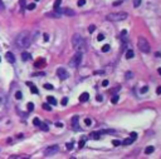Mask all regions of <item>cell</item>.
I'll return each instance as SVG.
<instances>
[{
	"mask_svg": "<svg viewBox=\"0 0 161 159\" xmlns=\"http://www.w3.org/2000/svg\"><path fill=\"white\" fill-rule=\"evenodd\" d=\"M30 41H32V38H30V33L29 31H21L15 38V44L19 48H28L30 45Z\"/></svg>",
	"mask_w": 161,
	"mask_h": 159,
	"instance_id": "6da1fadb",
	"label": "cell"
},
{
	"mask_svg": "<svg viewBox=\"0 0 161 159\" xmlns=\"http://www.w3.org/2000/svg\"><path fill=\"white\" fill-rule=\"evenodd\" d=\"M72 44H73V46L77 49V52H80V53L86 52V49H87L86 40H84V38H83L80 34L73 35V38H72Z\"/></svg>",
	"mask_w": 161,
	"mask_h": 159,
	"instance_id": "7a4b0ae2",
	"label": "cell"
},
{
	"mask_svg": "<svg viewBox=\"0 0 161 159\" xmlns=\"http://www.w3.org/2000/svg\"><path fill=\"white\" fill-rule=\"evenodd\" d=\"M126 18H127L126 13H111V14H108V15L106 16V19L108 21H113V23H116V21H122Z\"/></svg>",
	"mask_w": 161,
	"mask_h": 159,
	"instance_id": "3957f363",
	"label": "cell"
},
{
	"mask_svg": "<svg viewBox=\"0 0 161 159\" xmlns=\"http://www.w3.org/2000/svg\"><path fill=\"white\" fill-rule=\"evenodd\" d=\"M137 46H138V49H140L141 52H143V53H150V50H151V48H150V43L146 40L145 38H138Z\"/></svg>",
	"mask_w": 161,
	"mask_h": 159,
	"instance_id": "277c9868",
	"label": "cell"
},
{
	"mask_svg": "<svg viewBox=\"0 0 161 159\" xmlns=\"http://www.w3.org/2000/svg\"><path fill=\"white\" fill-rule=\"evenodd\" d=\"M80 61H82V53H80V52H77L71 58V60H69V67L77 68L79 64H80Z\"/></svg>",
	"mask_w": 161,
	"mask_h": 159,
	"instance_id": "5b68a950",
	"label": "cell"
},
{
	"mask_svg": "<svg viewBox=\"0 0 161 159\" xmlns=\"http://www.w3.org/2000/svg\"><path fill=\"white\" fill-rule=\"evenodd\" d=\"M58 150H59V147H58V145H52V147H48V148L44 150V155H45V157L54 155L55 153H58Z\"/></svg>",
	"mask_w": 161,
	"mask_h": 159,
	"instance_id": "8992f818",
	"label": "cell"
},
{
	"mask_svg": "<svg viewBox=\"0 0 161 159\" xmlns=\"http://www.w3.org/2000/svg\"><path fill=\"white\" fill-rule=\"evenodd\" d=\"M57 75H58V78H59L61 80H64V79L68 78V71L65 69H63V68H59L57 70Z\"/></svg>",
	"mask_w": 161,
	"mask_h": 159,
	"instance_id": "52a82bcc",
	"label": "cell"
},
{
	"mask_svg": "<svg viewBox=\"0 0 161 159\" xmlns=\"http://www.w3.org/2000/svg\"><path fill=\"white\" fill-rule=\"evenodd\" d=\"M61 13H62V14H65V15H68V16H74V15H76L74 10H72V9H69V8L61 9Z\"/></svg>",
	"mask_w": 161,
	"mask_h": 159,
	"instance_id": "ba28073f",
	"label": "cell"
},
{
	"mask_svg": "<svg viewBox=\"0 0 161 159\" xmlns=\"http://www.w3.org/2000/svg\"><path fill=\"white\" fill-rule=\"evenodd\" d=\"M5 58H6V60H8L10 64H13V63H15V56H14V54L11 53V52H8L5 54Z\"/></svg>",
	"mask_w": 161,
	"mask_h": 159,
	"instance_id": "9c48e42d",
	"label": "cell"
},
{
	"mask_svg": "<svg viewBox=\"0 0 161 159\" xmlns=\"http://www.w3.org/2000/svg\"><path fill=\"white\" fill-rule=\"evenodd\" d=\"M88 99H89V94L87 93V91H84L83 94H80V97H79V102L84 103V102H88Z\"/></svg>",
	"mask_w": 161,
	"mask_h": 159,
	"instance_id": "30bf717a",
	"label": "cell"
},
{
	"mask_svg": "<svg viewBox=\"0 0 161 159\" xmlns=\"http://www.w3.org/2000/svg\"><path fill=\"white\" fill-rule=\"evenodd\" d=\"M45 60L44 59H38V60H36L35 61V67L36 68H43V67H45Z\"/></svg>",
	"mask_w": 161,
	"mask_h": 159,
	"instance_id": "8fae6325",
	"label": "cell"
},
{
	"mask_svg": "<svg viewBox=\"0 0 161 159\" xmlns=\"http://www.w3.org/2000/svg\"><path fill=\"white\" fill-rule=\"evenodd\" d=\"M135 140H136V139H134L132 136H130V138H127V139L123 140V142H122V144H123V145H130V144H132Z\"/></svg>",
	"mask_w": 161,
	"mask_h": 159,
	"instance_id": "7c38bea8",
	"label": "cell"
},
{
	"mask_svg": "<svg viewBox=\"0 0 161 159\" xmlns=\"http://www.w3.org/2000/svg\"><path fill=\"white\" fill-rule=\"evenodd\" d=\"M27 84H28L29 86H30V90H32V93H33V94H38V88H36L35 85H33L30 82H28Z\"/></svg>",
	"mask_w": 161,
	"mask_h": 159,
	"instance_id": "4fadbf2b",
	"label": "cell"
},
{
	"mask_svg": "<svg viewBox=\"0 0 161 159\" xmlns=\"http://www.w3.org/2000/svg\"><path fill=\"white\" fill-rule=\"evenodd\" d=\"M47 100H48V103H49V104H52V105H57V100H55V98H54V97H50V95H49V97L47 98Z\"/></svg>",
	"mask_w": 161,
	"mask_h": 159,
	"instance_id": "5bb4252c",
	"label": "cell"
},
{
	"mask_svg": "<svg viewBox=\"0 0 161 159\" xmlns=\"http://www.w3.org/2000/svg\"><path fill=\"white\" fill-rule=\"evenodd\" d=\"M61 4H62V0H55L54 5H53V9L54 10H58V9H59V6H61Z\"/></svg>",
	"mask_w": 161,
	"mask_h": 159,
	"instance_id": "9a60e30c",
	"label": "cell"
},
{
	"mask_svg": "<svg viewBox=\"0 0 161 159\" xmlns=\"http://www.w3.org/2000/svg\"><path fill=\"white\" fill-rule=\"evenodd\" d=\"M21 59H23L24 61H27V60H29V59H30V54H29V53H23V54H21Z\"/></svg>",
	"mask_w": 161,
	"mask_h": 159,
	"instance_id": "2e32d148",
	"label": "cell"
},
{
	"mask_svg": "<svg viewBox=\"0 0 161 159\" xmlns=\"http://www.w3.org/2000/svg\"><path fill=\"white\" fill-rule=\"evenodd\" d=\"M153 150H155V148H153L152 145H150V147H146L145 153H146V154H151V153H153Z\"/></svg>",
	"mask_w": 161,
	"mask_h": 159,
	"instance_id": "e0dca14e",
	"label": "cell"
},
{
	"mask_svg": "<svg viewBox=\"0 0 161 159\" xmlns=\"http://www.w3.org/2000/svg\"><path fill=\"white\" fill-rule=\"evenodd\" d=\"M135 53L132 52V50H127V53H126V59H131V58H134Z\"/></svg>",
	"mask_w": 161,
	"mask_h": 159,
	"instance_id": "ac0fdd59",
	"label": "cell"
},
{
	"mask_svg": "<svg viewBox=\"0 0 161 159\" xmlns=\"http://www.w3.org/2000/svg\"><path fill=\"white\" fill-rule=\"evenodd\" d=\"M73 127H74L76 129H78V117L76 115V117H73Z\"/></svg>",
	"mask_w": 161,
	"mask_h": 159,
	"instance_id": "d6986e66",
	"label": "cell"
},
{
	"mask_svg": "<svg viewBox=\"0 0 161 159\" xmlns=\"http://www.w3.org/2000/svg\"><path fill=\"white\" fill-rule=\"evenodd\" d=\"M39 127H40V129H42V130H44V132H48V125L45 124V123H40V124H39Z\"/></svg>",
	"mask_w": 161,
	"mask_h": 159,
	"instance_id": "ffe728a7",
	"label": "cell"
},
{
	"mask_svg": "<svg viewBox=\"0 0 161 159\" xmlns=\"http://www.w3.org/2000/svg\"><path fill=\"white\" fill-rule=\"evenodd\" d=\"M86 139H87V136H82V139H80V142H79V148H83V147H84Z\"/></svg>",
	"mask_w": 161,
	"mask_h": 159,
	"instance_id": "44dd1931",
	"label": "cell"
},
{
	"mask_svg": "<svg viewBox=\"0 0 161 159\" xmlns=\"http://www.w3.org/2000/svg\"><path fill=\"white\" fill-rule=\"evenodd\" d=\"M43 109H45V110L50 112V110H52V106H50L49 103H44V104H43Z\"/></svg>",
	"mask_w": 161,
	"mask_h": 159,
	"instance_id": "7402d4cb",
	"label": "cell"
},
{
	"mask_svg": "<svg viewBox=\"0 0 161 159\" xmlns=\"http://www.w3.org/2000/svg\"><path fill=\"white\" fill-rule=\"evenodd\" d=\"M99 136H101V132H94L92 134V138L93 139H99Z\"/></svg>",
	"mask_w": 161,
	"mask_h": 159,
	"instance_id": "603a6c76",
	"label": "cell"
},
{
	"mask_svg": "<svg viewBox=\"0 0 161 159\" xmlns=\"http://www.w3.org/2000/svg\"><path fill=\"white\" fill-rule=\"evenodd\" d=\"M27 108H28V110H29V112H33V109H34V104H33V103H28Z\"/></svg>",
	"mask_w": 161,
	"mask_h": 159,
	"instance_id": "cb8c5ba5",
	"label": "cell"
},
{
	"mask_svg": "<svg viewBox=\"0 0 161 159\" xmlns=\"http://www.w3.org/2000/svg\"><path fill=\"white\" fill-rule=\"evenodd\" d=\"M141 1H142V0H134V6H135V8H138L140 4H141Z\"/></svg>",
	"mask_w": 161,
	"mask_h": 159,
	"instance_id": "d4e9b609",
	"label": "cell"
},
{
	"mask_svg": "<svg viewBox=\"0 0 161 159\" xmlns=\"http://www.w3.org/2000/svg\"><path fill=\"white\" fill-rule=\"evenodd\" d=\"M108 50H109V45H108V44H105L103 46H102V52H105V53H107V52H108Z\"/></svg>",
	"mask_w": 161,
	"mask_h": 159,
	"instance_id": "484cf974",
	"label": "cell"
},
{
	"mask_svg": "<svg viewBox=\"0 0 161 159\" xmlns=\"http://www.w3.org/2000/svg\"><path fill=\"white\" fill-rule=\"evenodd\" d=\"M65 148H67L68 150H72V149H73V142H71V143H67V144H65Z\"/></svg>",
	"mask_w": 161,
	"mask_h": 159,
	"instance_id": "4316f807",
	"label": "cell"
},
{
	"mask_svg": "<svg viewBox=\"0 0 161 159\" xmlns=\"http://www.w3.org/2000/svg\"><path fill=\"white\" fill-rule=\"evenodd\" d=\"M27 9H28V10H34V9H35V4H34V3L29 4V5L27 6Z\"/></svg>",
	"mask_w": 161,
	"mask_h": 159,
	"instance_id": "83f0119b",
	"label": "cell"
},
{
	"mask_svg": "<svg viewBox=\"0 0 161 159\" xmlns=\"http://www.w3.org/2000/svg\"><path fill=\"white\" fill-rule=\"evenodd\" d=\"M33 123H34V125H36V127H39V124H40V120L38 119V118H34V120H33Z\"/></svg>",
	"mask_w": 161,
	"mask_h": 159,
	"instance_id": "f1b7e54d",
	"label": "cell"
},
{
	"mask_svg": "<svg viewBox=\"0 0 161 159\" xmlns=\"http://www.w3.org/2000/svg\"><path fill=\"white\" fill-rule=\"evenodd\" d=\"M118 99H120V98H118V95H115V97L112 98V100H111V102H112L113 104H116L117 102H118Z\"/></svg>",
	"mask_w": 161,
	"mask_h": 159,
	"instance_id": "f546056e",
	"label": "cell"
},
{
	"mask_svg": "<svg viewBox=\"0 0 161 159\" xmlns=\"http://www.w3.org/2000/svg\"><path fill=\"white\" fill-rule=\"evenodd\" d=\"M19 4L21 6V10H24V6H25V0H19Z\"/></svg>",
	"mask_w": 161,
	"mask_h": 159,
	"instance_id": "4dcf8cb0",
	"label": "cell"
},
{
	"mask_svg": "<svg viewBox=\"0 0 161 159\" xmlns=\"http://www.w3.org/2000/svg\"><path fill=\"white\" fill-rule=\"evenodd\" d=\"M5 10V5L3 3V0H0V11H4Z\"/></svg>",
	"mask_w": 161,
	"mask_h": 159,
	"instance_id": "1f68e13d",
	"label": "cell"
},
{
	"mask_svg": "<svg viewBox=\"0 0 161 159\" xmlns=\"http://www.w3.org/2000/svg\"><path fill=\"white\" fill-rule=\"evenodd\" d=\"M44 88L48 89V90H52L53 89V85L52 84H44Z\"/></svg>",
	"mask_w": 161,
	"mask_h": 159,
	"instance_id": "d6a6232c",
	"label": "cell"
},
{
	"mask_svg": "<svg viewBox=\"0 0 161 159\" xmlns=\"http://www.w3.org/2000/svg\"><path fill=\"white\" fill-rule=\"evenodd\" d=\"M84 4H86V0H78V3H77L78 6H83Z\"/></svg>",
	"mask_w": 161,
	"mask_h": 159,
	"instance_id": "836d02e7",
	"label": "cell"
},
{
	"mask_svg": "<svg viewBox=\"0 0 161 159\" xmlns=\"http://www.w3.org/2000/svg\"><path fill=\"white\" fill-rule=\"evenodd\" d=\"M21 97H23V94H21L20 91H17V93H15V98H17V99H21Z\"/></svg>",
	"mask_w": 161,
	"mask_h": 159,
	"instance_id": "e575fe53",
	"label": "cell"
},
{
	"mask_svg": "<svg viewBox=\"0 0 161 159\" xmlns=\"http://www.w3.org/2000/svg\"><path fill=\"white\" fill-rule=\"evenodd\" d=\"M94 29H96V26H94V25H89V26H88V31H89V33H93Z\"/></svg>",
	"mask_w": 161,
	"mask_h": 159,
	"instance_id": "d590c367",
	"label": "cell"
},
{
	"mask_svg": "<svg viewBox=\"0 0 161 159\" xmlns=\"http://www.w3.org/2000/svg\"><path fill=\"white\" fill-rule=\"evenodd\" d=\"M97 39H98V41H102L105 39V35L103 34H98V37H97Z\"/></svg>",
	"mask_w": 161,
	"mask_h": 159,
	"instance_id": "8d00e7d4",
	"label": "cell"
},
{
	"mask_svg": "<svg viewBox=\"0 0 161 159\" xmlns=\"http://www.w3.org/2000/svg\"><path fill=\"white\" fill-rule=\"evenodd\" d=\"M132 76H134V74L131 73V71H127V73H126V79H130V78H132Z\"/></svg>",
	"mask_w": 161,
	"mask_h": 159,
	"instance_id": "74e56055",
	"label": "cell"
},
{
	"mask_svg": "<svg viewBox=\"0 0 161 159\" xmlns=\"http://www.w3.org/2000/svg\"><path fill=\"white\" fill-rule=\"evenodd\" d=\"M67 103H68V98H63L62 99V105H67Z\"/></svg>",
	"mask_w": 161,
	"mask_h": 159,
	"instance_id": "f35d334b",
	"label": "cell"
},
{
	"mask_svg": "<svg viewBox=\"0 0 161 159\" xmlns=\"http://www.w3.org/2000/svg\"><path fill=\"white\" fill-rule=\"evenodd\" d=\"M112 144H113L115 147H118L120 144H121V142H120V140H113V142H112Z\"/></svg>",
	"mask_w": 161,
	"mask_h": 159,
	"instance_id": "ab89813d",
	"label": "cell"
},
{
	"mask_svg": "<svg viewBox=\"0 0 161 159\" xmlns=\"http://www.w3.org/2000/svg\"><path fill=\"white\" fill-rule=\"evenodd\" d=\"M84 121H86V125H91V124H92V120H91L89 118H87Z\"/></svg>",
	"mask_w": 161,
	"mask_h": 159,
	"instance_id": "60d3db41",
	"label": "cell"
},
{
	"mask_svg": "<svg viewBox=\"0 0 161 159\" xmlns=\"http://www.w3.org/2000/svg\"><path fill=\"white\" fill-rule=\"evenodd\" d=\"M149 90V88H147V86H143V88L141 89V94H145L146 91H147Z\"/></svg>",
	"mask_w": 161,
	"mask_h": 159,
	"instance_id": "b9f144b4",
	"label": "cell"
},
{
	"mask_svg": "<svg viewBox=\"0 0 161 159\" xmlns=\"http://www.w3.org/2000/svg\"><path fill=\"white\" fill-rule=\"evenodd\" d=\"M102 85H103V86H108V80H103V82H102Z\"/></svg>",
	"mask_w": 161,
	"mask_h": 159,
	"instance_id": "7bdbcfd3",
	"label": "cell"
},
{
	"mask_svg": "<svg viewBox=\"0 0 161 159\" xmlns=\"http://www.w3.org/2000/svg\"><path fill=\"white\" fill-rule=\"evenodd\" d=\"M43 38H44V41H48V39H49L48 34H44V35H43Z\"/></svg>",
	"mask_w": 161,
	"mask_h": 159,
	"instance_id": "ee69618b",
	"label": "cell"
},
{
	"mask_svg": "<svg viewBox=\"0 0 161 159\" xmlns=\"http://www.w3.org/2000/svg\"><path fill=\"white\" fill-rule=\"evenodd\" d=\"M156 93L159 94V95H161V86H159V88L156 89Z\"/></svg>",
	"mask_w": 161,
	"mask_h": 159,
	"instance_id": "f6af8a7d",
	"label": "cell"
},
{
	"mask_svg": "<svg viewBox=\"0 0 161 159\" xmlns=\"http://www.w3.org/2000/svg\"><path fill=\"white\" fill-rule=\"evenodd\" d=\"M96 99L98 100V102H102V97H101V95H97V97H96Z\"/></svg>",
	"mask_w": 161,
	"mask_h": 159,
	"instance_id": "bcb514c9",
	"label": "cell"
},
{
	"mask_svg": "<svg viewBox=\"0 0 161 159\" xmlns=\"http://www.w3.org/2000/svg\"><path fill=\"white\" fill-rule=\"evenodd\" d=\"M131 136H132L134 139H136V138H137V134H136V133H132V134H131Z\"/></svg>",
	"mask_w": 161,
	"mask_h": 159,
	"instance_id": "7dc6e473",
	"label": "cell"
},
{
	"mask_svg": "<svg viewBox=\"0 0 161 159\" xmlns=\"http://www.w3.org/2000/svg\"><path fill=\"white\" fill-rule=\"evenodd\" d=\"M121 3H122V1H120V0H118V1H116V3H113V5H115V6H117V5H120Z\"/></svg>",
	"mask_w": 161,
	"mask_h": 159,
	"instance_id": "c3c4849f",
	"label": "cell"
},
{
	"mask_svg": "<svg viewBox=\"0 0 161 159\" xmlns=\"http://www.w3.org/2000/svg\"><path fill=\"white\" fill-rule=\"evenodd\" d=\"M55 125H57V127H61V128L63 127V124H62V123H57V124H55Z\"/></svg>",
	"mask_w": 161,
	"mask_h": 159,
	"instance_id": "681fc988",
	"label": "cell"
},
{
	"mask_svg": "<svg viewBox=\"0 0 161 159\" xmlns=\"http://www.w3.org/2000/svg\"><path fill=\"white\" fill-rule=\"evenodd\" d=\"M156 56H161V53H156Z\"/></svg>",
	"mask_w": 161,
	"mask_h": 159,
	"instance_id": "f907efd6",
	"label": "cell"
},
{
	"mask_svg": "<svg viewBox=\"0 0 161 159\" xmlns=\"http://www.w3.org/2000/svg\"><path fill=\"white\" fill-rule=\"evenodd\" d=\"M157 71H159V74H160V75H161V68H160V69H159V70H157Z\"/></svg>",
	"mask_w": 161,
	"mask_h": 159,
	"instance_id": "816d5d0a",
	"label": "cell"
},
{
	"mask_svg": "<svg viewBox=\"0 0 161 159\" xmlns=\"http://www.w3.org/2000/svg\"><path fill=\"white\" fill-rule=\"evenodd\" d=\"M35 1H39V0H35Z\"/></svg>",
	"mask_w": 161,
	"mask_h": 159,
	"instance_id": "f5cc1de1",
	"label": "cell"
},
{
	"mask_svg": "<svg viewBox=\"0 0 161 159\" xmlns=\"http://www.w3.org/2000/svg\"><path fill=\"white\" fill-rule=\"evenodd\" d=\"M0 61H1V58H0Z\"/></svg>",
	"mask_w": 161,
	"mask_h": 159,
	"instance_id": "db71d44e",
	"label": "cell"
}]
</instances>
